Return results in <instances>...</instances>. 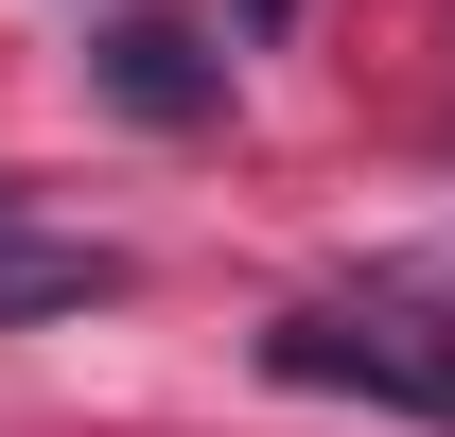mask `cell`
Here are the masks:
<instances>
[{"label":"cell","mask_w":455,"mask_h":437,"mask_svg":"<svg viewBox=\"0 0 455 437\" xmlns=\"http://www.w3.org/2000/svg\"><path fill=\"white\" fill-rule=\"evenodd\" d=\"M18 227H36V211H18V175H0V245H18Z\"/></svg>","instance_id":"4"},{"label":"cell","mask_w":455,"mask_h":437,"mask_svg":"<svg viewBox=\"0 0 455 437\" xmlns=\"http://www.w3.org/2000/svg\"><path fill=\"white\" fill-rule=\"evenodd\" d=\"M106 106H140V123H211V106H228V53L193 36V18H123V36H106Z\"/></svg>","instance_id":"2"},{"label":"cell","mask_w":455,"mask_h":437,"mask_svg":"<svg viewBox=\"0 0 455 437\" xmlns=\"http://www.w3.org/2000/svg\"><path fill=\"white\" fill-rule=\"evenodd\" d=\"M263 368L281 385H350V402H403V420H455V332L438 315H350V298H315V315L263 332Z\"/></svg>","instance_id":"1"},{"label":"cell","mask_w":455,"mask_h":437,"mask_svg":"<svg viewBox=\"0 0 455 437\" xmlns=\"http://www.w3.org/2000/svg\"><path fill=\"white\" fill-rule=\"evenodd\" d=\"M123 298V245H70V227H18L0 245V332L18 315H106Z\"/></svg>","instance_id":"3"}]
</instances>
